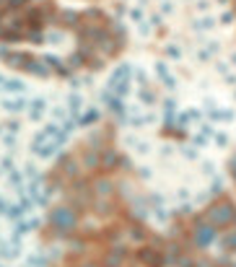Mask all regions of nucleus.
Here are the masks:
<instances>
[{
	"label": "nucleus",
	"instance_id": "nucleus-1",
	"mask_svg": "<svg viewBox=\"0 0 236 267\" xmlns=\"http://www.w3.org/2000/svg\"><path fill=\"white\" fill-rule=\"evenodd\" d=\"M50 226L57 236H68L78 228V213L73 205H54L50 210Z\"/></svg>",
	"mask_w": 236,
	"mask_h": 267
},
{
	"label": "nucleus",
	"instance_id": "nucleus-2",
	"mask_svg": "<svg viewBox=\"0 0 236 267\" xmlns=\"http://www.w3.org/2000/svg\"><path fill=\"white\" fill-rule=\"evenodd\" d=\"M138 260L143 262V265H148V267H161L163 262V257L158 254V249H153V246H143V249L138 252Z\"/></svg>",
	"mask_w": 236,
	"mask_h": 267
},
{
	"label": "nucleus",
	"instance_id": "nucleus-3",
	"mask_svg": "<svg viewBox=\"0 0 236 267\" xmlns=\"http://www.w3.org/2000/svg\"><path fill=\"white\" fill-rule=\"evenodd\" d=\"M125 257H127V249H125V246H112V249L104 254L102 265H104V267H122Z\"/></svg>",
	"mask_w": 236,
	"mask_h": 267
},
{
	"label": "nucleus",
	"instance_id": "nucleus-4",
	"mask_svg": "<svg viewBox=\"0 0 236 267\" xmlns=\"http://www.w3.org/2000/svg\"><path fill=\"white\" fill-rule=\"evenodd\" d=\"M3 109H5V112H11V114L26 112V109H29V99H24L21 94H13L11 99L3 101Z\"/></svg>",
	"mask_w": 236,
	"mask_h": 267
},
{
	"label": "nucleus",
	"instance_id": "nucleus-5",
	"mask_svg": "<svg viewBox=\"0 0 236 267\" xmlns=\"http://www.w3.org/2000/svg\"><path fill=\"white\" fill-rule=\"evenodd\" d=\"M91 189H94V195H96L99 200H112V195H114V184L109 182L106 177L96 179V182H94V187H91Z\"/></svg>",
	"mask_w": 236,
	"mask_h": 267
},
{
	"label": "nucleus",
	"instance_id": "nucleus-6",
	"mask_svg": "<svg viewBox=\"0 0 236 267\" xmlns=\"http://www.w3.org/2000/svg\"><path fill=\"white\" fill-rule=\"evenodd\" d=\"M42 226V220L39 218H21V220H16V228H13V234L16 236H26V234H31V231H36V228Z\"/></svg>",
	"mask_w": 236,
	"mask_h": 267
},
{
	"label": "nucleus",
	"instance_id": "nucleus-7",
	"mask_svg": "<svg viewBox=\"0 0 236 267\" xmlns=\"http://www.w3.org/2000/svg\"><path fill=\"white\" fill-rule=\"evenodd\" d=\"M29 117L31 119H42L44 114H47V99H42V96H36V99H29Z\"/></svg>",
	"mask_w": 236,
	"mask_h": 267
},
{
	"label": "nucleus",
	"instance_id": "nucleus-8",
	"mask_svg": "<svg viewBox=\"0 0 236 267\" xmlns=\"http://www.w3.org/2000/svg\"><path fill=\"white\" fill-rule=\"evenodd\" d=\"M68 112L78 119L80 112H83V96H80V94H70L68 96Z\"/></svg>",
	"mask_w": 236,
	"mask_h": 267
},
{
	"label": "nucleus",
	"instance_id": "nucleus-9",
	"mask_svg": "<svg viewBox=\"0 0 236 267\" xmlns=\"http://www.w3.org/2000/svg\"><path fill=\"white\" fill-rule=\"evenodd\" d=\"M62 174H65V177H70V179H76L78 177V161L73 159V156H62Z\"/></svg>",
	"mask_w": 236,
	"mask_h": 267
},
{
	"label": "nucleus",
	"instance_id": "nucleus-10",
	"mask_svg": "<svg viewBox=\"0 0 236 267\" xmlns=\"http://www.w3.org/2000/svg\"><path fill=\"white\" fill-rule=\"evenodd\" d=\"M195 241L200 246H208L213 241V228L210 226H197V231H195Z\"/></svg>",
	"mask_w": 236,
	"mask_h": 267
},
{
	"label": "nucleus",
	"instance_id": "nucleus-11",
	"mask_svg": "<svg viewBox=\"0 0 236 267\" xmlns=\"http://www.w3.org/2000/svg\"><path fill=\"white\" fill-rule=\"evenodd\" d=\"M44 62L50 65L52 73H62V76H68V68H65V62H62L57 54H44Z\"/></svg>",
	"mask_w": 236,
	"mask_h": 267
},
{
	"label": "nucleus",
	"instance_id": "nucleus-12",
	"mask_svg": "<svg viewBox=\"0 0 236 267\" xmlns=\"http://www.w3.org/2000/svg\"><path fill=\"white\" fill-rule=\"evenodd\" d=\"M156 73H158V78L163 80V86H166V88H174V86H177L174 78H171V73H169V68H166V62H158V65H156Z\"/></svg>",
	"mask_w": 236,
	"mask_h": 267
},
{
	"label": "nucleus",
	"instance_id": "nucleus-13",
	"mask_svg": "<svg viewBox=\"0 0 236 267\" xmlns=\"http://www.w3.org/2000/svg\"><path fill=\"white\" fill-rule=\"evenodd\" d=\"M138 99L143 101L145 107H151V104H156V94H153V88L145 83V86H140V91H138Z\"/></svg>",
	"mask_w": 236,
	"mask_h": 267
},
{
	"label": "nucleus",
	"instance_id": "nucleus-14",
	"mask_svg": "<svg viewBox=\"0 0 236 267\" xmlns=\"http://www.w3.org/2000/svg\"><path fill=\"white\" fill-rule=\"evenodd\" d=\"M3 91H8V94H24V91H26V86H24L18 78H5Z\"/></svg>",
	"mask_w": 236,
	"mask_h": 267
},
{
	"label": "nucleus",
	"instance_id": "nucleus-15",
	"mask_svg": "<svg viewBox=\"0 0 236 267\" xmlns=\"http://www.w3.org/2000/svg\"><path fill=\"white\" fill-rule=\"evenodd\" d=\"M16 169H18V163L13 161V156H3V159H0V174L8 177V174H13Z\"/></svg>",
	"mask_w": 236,
	"mask_h": 267
},
{
	"label": "nucleus",
	"instance_id": "nucleus-16",
	"mask_svg": "<svg viewBox=\"0 0 236 267\" xmlns=\"http://www.w3.org/2000/svg\"><path fill=\"white\" fill-rule=\"evenodd\" d=\"M96 119H99V112H94V109H88V112H83V114L78 117V125H80V127H88V125H94Z\"/></svg>",
	"mask_w": 236,
	"mask_h": 267
},
{
	"label": "nucleus",
	"instance_id": "nucleus-17",
	"mask_svg": "<svg viewBox=\"0 0 236 267\" xmlns=\"http://www.w3.org/2000/svg\"><path fill=\"white\" fill-rule=\"evenodd\" d=\"M24 174H26V179H29V182H36V179H44V177H42V171L36 169V166H34L31 161H29V163H24Z\"/></svg>",
	"mask_w": 236,
	"mask_h": 267
},
{
	"label": "nucleus",
	"instance_id": "nucleus-18",
	"mask_svg": "<svg viewBox=\"0 0 236 267\" xmlns=\"http://www.w3.org/2000/svg\"><path fill=\"white\" fill-rule=\"evenodd\" d=\"M29 265H31V267H47L50 260H47V254H44V252H34V254L29 257Z\"/></svg>",
	"mask_w": 236,
	"mask_h": 267
},
{
	"label": "nucleus",
	"instance_id": "nucleus-19",
	"mask_svg": "<svg viewBox=\"0 0 236 267\" xmlns=\"http://www.w3.org/2000/svg\"><path fill=\"white\" fill-rule=\"evenodd\" d=\"M8 205H11V202H8L3 195H0V215H5V213H8Z\"/></svg>",
	"mask_w": 236,
	"mask_h": 267
},
{
	"label": "nucleus",
	"instance_id": "nucleus-20",
	"mask_svg": "<svg viewBox=\"0 0 236 267\" xmlns=\"http://www.w3.org/2000/svg\"><path fill=\"white\" fill-rule=\"evenodd\" d=\"M8 5H11V8H21V5H26V0H8Z\"/></svg>",
	"mask_w": 236,
	"mask_h": 267
},
{
	"label": "nucleus",
	"instance_id": "nucleus-21",
	"mask_svg": "<svg viewBox=\"0 0 236 267\" xmlns=\"http://www.w3.org/2000/svg\"><path fill=\"white\" fill-rule=\"evenodd\" d=\"M3 3H8V0H0V5H3Z\"/></svg>",
	"mask_w": 236,
	"mask_h": 267
},
{
	"label": "nucleus",
	"instance_id": "nucleus-22",
	"mask_svg": "<svg viewBox=\"0 0 236 267\" xmlns=\"http://www.w3.org/2000/svg\"><path fill=\"white\" fill-rule=\"evenodd\" d=\"M24 267H31V265H24Z\"/></svg>",
	"mask_w": 236,
	"mask_h": 267
}]
</instances>
